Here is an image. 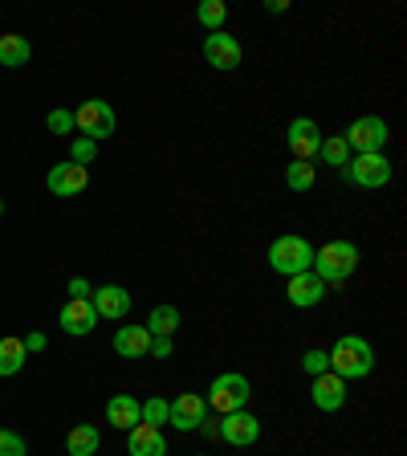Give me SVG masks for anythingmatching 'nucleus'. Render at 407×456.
<instances>
[{
    "mask_svg": "<svg viewBox=\"0 0 407 456\" xmlns=\"http://www.w3.org/2000/svg\"><path fill=\"white\" fill-rule=\"evenodd\" d=\"M220 440L232 448H248L261 440V419L253 416L248 408L240 411H228V416H220Z\"/></svg>",
    "mask_w": 407,
    "mask_h": 456,
    "instance_id": "1a4fd4ad",
    "label": "nucleus"
},
{
    "mask_svg": "<svg viewBox=\"0 0 407 456\" xmlns=\"http://www.w3.org/2000/svg\"><path fill=\"white\" fill-rule=\"evenodd\" d=\"M354 269H359V245H351V240H330V245H322L313 253V273L322 277L326 285L346 281Z\"/></svg>",
    "mask_w": 407,
    "mask_h": 456,
    "instance_id": "7ed1b4c3",
    "label": "nucleus"
},
{
    "mask_svg": "<svg viewBox=\"0 0 407 456\" xmlns=\"http://www.w3.org/2000/svg\"><path fill=\"white\" fill-rule=\"evenodd\" d=\"M269 269L281 277H297L313 269V245L305 237H277L269 245Z\"/></svg>",
    "mask_w": 407,
    "mask_h": 456,
    "instance_id": "20e7f679",
    "label": "nucleus"
},
{
    "mask_svg": "<svg viewBox=\"0 0 407 456\" xmlns=\"http://www.w3.org/2000/svg\"><path fill=\"white\" fill-rule=\"evenodd\" d=\"M338 175H342V180H351V183H359V188H367V191H375V188H387V183H391V163H387V155H383V151L354 155V159L346 163Z\"/></svg>",
    "mask_w": 407,
    "mask_h": 456,
    "instance_id": "423d86ee",
    "label": "nucleus"
},
{
    "mask_svg": "<svg viewBox=\"0 0 407 456\" xmlns=\"http://www.w3.org/2000/svg\"><path fill=\"white\" fill-rule=\"evenodd\" d=\"M0 456H28V444L20 432H9V428H0Z\"/></svg>",
    "mask_w": 407,
    "mask_h": 456,
    "instance_id": "c756f323",
    "label": "nucleus"
},
{
    "mask_svg": "<svg viewBox=\"0 0 407 456\" xmlns=\"http://www.w3.org/2000/svg\"><path fill=\"white\" fill-rule=\"evenodd\" d=\"M204 419H208V403H204V395L183 391V395L171 399V408H167V424L171 428H180V432H196Z\"/></svg>",
    "mask_w": 407,
    "mask_h": 456,
    "instance_id": "9d476101",
    "label": "nucleus"
},
{
    "mask_svg": "<svg viewBox=\"0 0 407 456\" xmlns=\"http://www.w3.org/2000/svg\"><path fill=\"white\" fill-rule=\"evenodd\" d=\"M346 391H351V383L338 379L334 370H326V375H313V387H310V399L318 411H338L342 403H346Z\"/></svg>",
    "mask_w": 407,
    "mask_h": 456,
    "instance_id": "f8f14e48",
    "label": "nucleus"
},
{
    "mask_svg": "<svg viewBox=\"0 0 407 456\" xmlns=\"http://www.w3.org/2000/svg\"><path fill=\"white\" fill-rule=\"evenodd\" d=\"M196 20L208 28V33H220V28H224V20H228V4H224V0H204V4L196 9Z\"/></svg>",
    "mask_w": 407,
    "mask_h": 456,
    "instance_id": "393cba45",
    "label": "nucleus"
},
{
    "mask_svg": "<svg viewBox=\"0 0 407 456\" xmlns=\"http://www.w3.org/2000/svg\"><path fill=\"white\" fill-rule=\"evenodd\" d=\"M20 342H25V354H37V351H45V334H37V330H33V334H25V338H20Z\"/></svg>",
    "mask_w": 407,
    "mask_h": 456,
    "instance_id": "473e14b6",
    "label": "nucleus"
},
{
    "mask_svg": "<svg viewBox=\"0 0 407 456\" xmlns=\"http://www.w3.org/2000/svg\"><path fill=\"white\" fill-rule=\"evenodd\" d=\"M147 354H155V359H171V338H151V351Z\"/></svg>",
    "mask_w": 407,
    "mask_h": 456,
    "instance_id": "72a5a7b5",
    "label": "nucleus"
},
{
    "mask_svg": "<svg viewBox=\"0 0 407 456\" xmlns=\"http://www.w3.org/2000/svg\"><path fill=\"white\" fill-rule=\"evenodd\" d=\"M74 126L82 131V139H110L114 126H118V118H114V106L106 102V98H85L82 106L74 110Z\"/></svg>",
    "mask_w": 407,
    "mask_h": 456,
    "instance_id": "39448f33",
    "label": "nucleus"
},
{
    "mask_svg": "<svg viewBox=\"0 0 407 456\" xmlns=\"http://www.w3.org/2000/svg\"><path fill=\"white\" fill-rule=\"evenodd\" d=\"M196 432H204V436H220V419H204Z\"/></svg>",
    "mask_w": 407,
    "mask_h": 456,
    "instance_id": "f704fd0d",
    "label": "nucleus"
},
{
    "mask_svg": "<svg viewBox=\"0 0 407 456\" xmlns=\"http://www.w3.org/2000/svg\"><path fill=\"white\" fill-rule=\"evenodd\" d=\"M285 142H289V155L297 163H313L318 151H322V131L313 118H294V123L285 126Z\"/></svg>",
    "mask_w": 407,
    "mask_h": 456,
    "instance_id": "6e6552de",
    "label": "nucleus"
},
{
    "mask_svg": "<svg viewBox=\"0 0 407 456\" xmlns=\"http://www.w3.org/2000/svg\"><path fill=\"white\" fill-rule=\"evenodd\" d=\"M318 159L342 171L346 163H351V147H346V139H342V134H334V139H322V151H318Z\"/></svg>",
    "mask_w": 407,
    "mask_h": 456,
    "instance_id": "a878e982",
    "label": "nucleus"
},
{
    "mask_svg": "<svg viewBox=\"0 0 407 456\" xmlns=\"http://www.w3.org/2000/svg\"><path fill=\"white\" fill-rule=\"evenodd\" d=\"M302 370L305 375H326V370H330V359H326L322 346H313V351L302 354Z\"/></svg>",
    "mask_w": 407,
    "mask_h": 456,
    "instance_id": "7c9ffc66",
    "label": "nucleus"
},
{
    "mask_svg": "<svg viewBox=\"0 0 407 456\" xmlns=\"http://www.w3.org/2000/svg\"><path fill=\"white\" fill-rule=\"evenodd\" d=\"M175 330H180V310L175 305H155L151 318H147V334L151 338H171Z\"/></svg>",
    "mask_w": 407,
    "mask_h": 456,
    "instance_id": "5701e85b",
    "label": "nucleus"
},
{
    "mask_svg": "<svg viewBox=\"0 0 407 456\" xmlns=\"http://www.w3.org/2000/svg\"><path fill=\"white\" fill-rule=\"evenodd\" d=\"M139 408H142V424L163 428V424H167V408H171V399H163V395H151V399H142Z\"/></svg>",
    "mask_w": 407,
    "mask_h": 456,
    "instance_id": "bb28decb",
    "label": "nucleus"
},
{
    "mask_svg": "<svg viewBox=\"0 0 407 456\" xmlns=\"http://www.w3.org/2000/svg\"><path fill=\"white\" fill-rule=\"evenodd\" d=\"M248 399H253V383H248L240 370H220L216 379H212L208 395H204V403H208L216 416H228V411L248 408Z\"/></svg>",
    "mask_w": 407,
    "mask_h": 456,
    "instance_id": "f03ea898",
    "label": "nucleus"
},
{
    "mask_svg": "<svg viewBox=\"0 0 407 456\" xmlns=\"http://www.w3.org/2000/svg\"><path fill=\"white\" fill-rule=\"evenodd\" d=\"M196 456H204V452H196Z\"/></svg>",
    "mask_w": 407,
    "mask_h": 456,
    "instance_id": "e433bc0d",
    "label": "nucleus"
},
{
    "mask_svg": "<svg viewBox=\"0 0 407 456\" xmlns=\"http://www.w3.org/2000/svg\"><path fill=\"white\" fill-rule=\"evenodd\" d=\"M0 216H4V200H0Z\"/></svg>",
    "mask_w": 407,
    "mask_h": 456,
    "instance_id": "c9c22d12",
    "label": "nucleus"
},
{
    "mask_svg": "<svg viewBox=\"0 0 407 456\" xmlns=\"http://www.w3.org/2000/svg\"><path fill=\"white\" fill-rule=\"evenodd\" d=\"M326 359H330V370L338 375V379H367L370 370H375V351H370V342L359 338V334H342L338 342H334L330 351H326Z\"/></svg>",
    "mask_w": 407,
    "mask_h": 456,
    "instance_id": "f257e3e1",
    "label": "nucleus"
},
{
    "mask_svg": "<svg viewBox=\"0 0 407 456\" xmlns=\"http://www.w3.org/2000/svg\"><path fill=\"white\" fill-rule=\"evenodd\" d=\"M126 452H131V456H167V440H163V428L134 424L131 432H126Z\"/></svg>",
    "mask_w": 407,
    "mask_h": 456,
    "instance_id": "f3484780",
    "label": "nucleus"
},
{
    "mask_svg": "<svg viewBox=\"0 0 407 456\" xmlns=\"http://www.w3.org/2000/svg\"><path fill=\"white\" fill-rule=\"evenodd\" d=\"M285 297H289V305H297V310H310V305H318L326 297V281L313 269H305V273L289 277V289H285Z\"/></svg>",
    "mask_w": 407,
    "mask_h": 456,
    "instance_id": "2eb2a0df",
    "label": "nucleus"
},
{
    "mask_svg": "<svg viewBox=\"0 0 407 456\" xmlns=\"http://www.w3.org/2000/svg\"><path fill=\"white\" fill-rule=\"evenodd\" d=\"M28 57H33V45H28L20 33H4V37H0V66L20 69Z\"/></svg>",
    "mask_w": 407,
    "mask_h": 456,
    "instance_id": "aec40b11",
    "label": "nucleus"
},
{
    "mask_svg": "<svg viewBox=\"0 0 407 456\" xmlns=\"http://www.w3.org/2000/svg\"><path fill=\"white\" fill-rule=\"evenodd\" d=\"M94 159H98V142L94 139H74V147H69V163H77V167H90Z\"/></svg>",
    "mask_w": 407,
    "mask_h": 456,
    "instance_id": "cd10ccee",
    "label": "nucleus"
},
{
    "mask_svg": "<svg viewBox=\"0 0 407 456\" xmlns=\"http://www.w3.org/2000/svg\"><path fill=\"white\" fill-rule=\"evenodd\" d=\"M90 294H94V289H90L85 277H69V297H74V302H82V297H90Z\"/></svg>",
    "mask_w": 407,
    "mask_h": 456,
    "instance_id": "2f4dec72",
    "label": "nucleus"
},
{
    "mask_svg": "<svg viewBox=\"0 0 407 456\" xmlns=\"http://www.w3.org/2000/svg\"><path fill=\"white\" fill-rule=\"evenodd\" d=\"M98 448H102V436H98L94 424H77L74 432H69V440H66V452L69 456H94Z\"/></svg>",
    "mask_w": 407,
    "mask_h": 456,
    "instance_id": "412c9836",
    "label": "nucleus"
},
{
    "mask_svg": "<svg viewBox=\"0 0 407 456\" xmlns=\"http://www.w3.org/2000/svg\"><path fill=\"white\" fill-rule=\"evenodd\" d=\"M25 359H28L25 342L12 338V334H9V338H0V379H12V375L25 367Z\"/></svg>",
    "mask_w": 407,
    "mask_h": 456,
    "instance_id": "4be33fe9",
    "label": "nucleus"
},
{
    "mask_svg": "<svg viewBox=\"0 0 407 456\" xmlns=\"http://www.w3.org/2000/svg\"><path fill=\"white\" fill-rule=\"evenodd\" d=\"M110 346H114V354H123V359H147L151 334H147V326H118Z\"/></svg>",
    "mask_w": 407,
    "mask_h": 456,
    "instance_id": "a211bd4d",
    "label": "nucleus"
},
{
    "mask_svg": "<svg viewBox=\"0 0 407 456\" xmlns=\"http://www.w3.org/2000/svg\"><path fill=\"white\" fill-rule=\"evenodd\" d=\"M90 305L98 310V318L123 322L126 314H131V294H126L123 285H98L94 294H90Z\"/></svg>",
    "mask_w": 407,
    "mask_h": 456,
    "instance_id": "4468645a",
    "label": "nucleus"
},
{
    "mask_svg": "<svg viewBox=\"0 0 407 456\" xmlns=\"http://www.w3.org/2000/svg\"><path fill=\"white\" fill-rule=\"evenodd\" d=\"M204 61H208L212 69H220V74H228V69L240 66V41L232 37V33H208L204 37Z\"/></svg>",
    "mask_w": 407,
    "mask_h": 456,
    "instance_id": "9b49d317",
    "label": "nucleus"
},
{
    "mask_svg": "<svg viewBox=\"0 0 407 456\" xmlns=\"http://www.w3.org/2000/svg\"><path fill=\"white\" fill-rule=\"evenodd\" d=\"M94 326H98V310L90 305V297H82V302L69 297V302L61 305V330L66 334L82 338V334H94Z\"/></svg>",
    "mask_w": 407,
    "mask_h": 456,
    "instance_id": "dca6fc26",
    "label": "nucleus"
},
{
    "mask_svg": "<svg viewBox=\"0 0 407 456\" xmlns=\"http://www.w3.org/2000/svg\"><path fill=\"white\" fill-rule=\"evenodd\" d=\"M346 147H351V155H370V151H383L391 139L387 123L383 118H375V114H362V118H354L351 126H346Z\"/></svg>",
    "mask_w": 407,
    "mask_h": 456,
    "instance_id": "0eeeda50",
    "label": "nucleus"
},
{
    "mask_svg": "<svg viewBox=\"0 0 407 456\" xmlns=\"http://www.w3.org/2000/svg\"><path fill=\"white\" fill-rule=\"evenodd\" d=\"M85 183H90V167H77V163H57L45 175V188L53 196H82Z\"/></svg>",
    "mask_w": 407,
    "mask_h": 456,
    "instance_id": "ddd939ff",
    "label": "nucleus"
},
{
    "mask_svg": "<svg viewBox=\"0 0 407 456\" xmlns=\"http://www.w3.org/2000/svg\"><path fill=\"white\" fill-rule=\"evenodd\" d=\"M45 126H49L53 134L77 131V126H74V110H66V106H53V110H49V118H45Z\"/></svg>",
    "mask_w": 407,
    "mask_h": 456,
    "instance_id": "c85d7f7f",
    "label": "nucleus"
},
{
    "mask_svg": "<svg viewBox=\"0 0 407 456\" xmlns=\"http://www.w3.org/2000/svg\"><path fill=\"white\" fill-rule=\"evenodd\" d=\"M106 424H114L118 432H131L134 424H142V408H139V399L134 395H114L110 403H106Z\"/></svg>",
    "mask_w": 407,
    "mask_h": 456,
    "instance_id": "6ab92c4d",
    "label": "nucleus"
},
{
    "mask_svg": "<svg viewBox=\"0 0 407 456\" xmlns=\"http://www.w3.org/2000/svg\"><path fill=\"white\" fill-rule=\"evenodd\" d=\"M318 183V163H285V188L289 191H310Z\"/></svg>",
    "mask_w": 407,
    "mask_h": 456,
    "instance_id": "b1692460",
    "label": "nucleus"
}]
</instances>
